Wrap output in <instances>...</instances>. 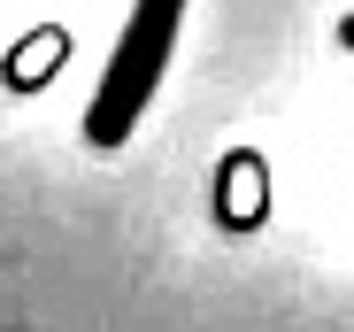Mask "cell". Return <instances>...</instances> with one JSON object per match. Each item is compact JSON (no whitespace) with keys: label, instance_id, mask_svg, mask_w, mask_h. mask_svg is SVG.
I'll use <instances>...</instances> for the list:
<instances>
[{"label":"cell","instance_id":"1","mask_svg":"<svg viewBox=\"0 0 354 332\" xmlns=\"http://www.w3.org/2000/svg\"><path fill=\"white\" fill-rule=\"evenodd\" d=\"M177 24H185V0H131L124 31H115V54L93 85V116H85V139L93 147H124L139 132V116L162 93V70L177 54Z\"/></svg>","mask_w":354,"mask_h":332},{"label":"cell","instance_id":"2","mask_svg":"<svg viewBox=\"0 0 354 332\" xmlns=\"http://www.w3.org/2000/svg\"><path fill=\"white\" fill-rule=\"evenodd\" d=\"M339 46H354V16H339Z\"/></svg>","mask_w":354,"mask_h":332}]
</instances>
